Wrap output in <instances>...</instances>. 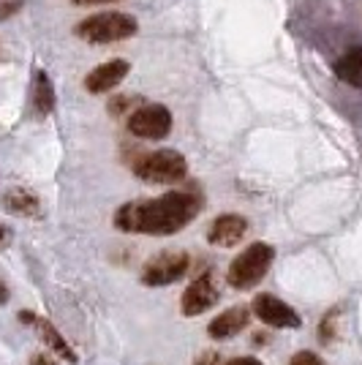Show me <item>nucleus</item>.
I'll return each mask as SVG.
<instances>
[{
    "label": "nucleus",
    "instance_id": "nucleus-9",
    "mask_svg": "<svg viewBox=\"0 0 362 365\" xmlns=\"http://www.w3.org/2000/svg\"><path fill=\"white\" fill-rule=\"evenodd\" d=\"M215 303H218V289H215L210 275H202L194 284H188V289L182 292L180 297V308L185 317H199Z\"/></svg>",
    "mask_w": 362,
    "mask_h": 365
},
{
    "label": "nucleus",
    "instance_id": "nucleus-18",
    "mask_svg": "<svg viewBox=\"0 0 362 365\" xmlns=\"http://www.w3.org/2000/svg\"><path fill=\"white\" fill-rule=\"evenodd\" d=\"M332 319H335V314H330V317L324 319V324L319 327V333H321V338H324V341H330V338H332Z\"/></svg>",
    "mask_w": 362,
    "mask_h": 365
},
{
    "label": "nucleus",
    "instance_id": "nucleus-13",
    "mask_svg": "<svg viewBox=\"0 0 362 365\" xmlns=\"http://www.w3.org/2000/svg\"><path fill=\"white\" fill-rule=\"evenodd\" d=\"M33 109L41 118H46L55 109V88H52V82H49V76L44 71H38L36 82H33Z\"/></svg>",
    "mask_w": 362,
    "mask_h": 365
},
{
    "label": "nucleus",
    "instance_id": "nucleus-24",
    "mask_svg": "<svg viewBox=\"0 0 362 365\" xmlns=\"http://www.w3.org/2000/svg\"><path fill=\"white\" fill-rule=\"evenodd\" d=\"M9 303V287L0 281V305H6Z\"/></svg>",
    "mask_w": 362,
    "mask_h": 365
},
{
    "label": "nucleus",
    "instance_id": "nucleus-14",
    "mask_svg": "<svg viewBox=\"0 0 362 365\" xmlns=\"http://www.w3.org/2000/svg\"><path fill=\"white\" fill-rule=\"evenodd\" d=\"M3 205H6V210H9V213H16V215H36L38 213V197L31 194L28 188H11V191H6Z\"/></svg>",
    "mask_w": 362,
    "mask_h": 365
},
{
    "label": "nucleus",
    "instance_id": "nucleus-2",
    "mask_svg": "<svg viewBox=\"0 0 362 365\" xmlns=\"http://www.w3.org/2000/svg\"><path fill=\"white\" fill-rule=\"evenodd\" d=\"M136 33V19L123 11H104V14H93L82 19L76 25V36L85 38L88 44H112L131 38Z\"/></svg>",
    "mask_w": 362,
    "mask_h": 365
},
{
    "label": "nucleus",
    "instance_id": "nucleus-4",
    "mask_svg": "<svg viewBox=\"0 0 362 365\" xmlns=\"http://www.w3.org/2000/svg\"><path fill=\"white\" fill-rule=\"evenodd\" d=\"M134 172L145 182H180L188 175V161L177 150H155L142 155L134 164Z\"/></svg>",
    "mask_w": 362,
    "mask_h": 365
},
{
    "label": "nucleus",
    "instance_id": "nucleus-8",
    "mask_svg": "<svg viewBox=\"0 0 362 365\" xmlns=\"http://www.w3.org/2000/svg\"><path fill=\"white\" fill-rule=\"evenodd\" d=\"M128 71H131V66H128V61H123V58L101 63V66H95L90 74L85 76V88H88V93H93V96L115 91L123 79L128 76Z\"/></svg>",
    "mask_w": 362,
    "mask_h": 365
},
{
    "label": "nucleus",
    "instance_id": "nucleus-23",
    "mask_svg": "<svg viewBox=\"0 0 362 365\" xmlns=\"http://www.w3.org/2000/svg\"><path fill=\"white\" fill-rule=\"evenodd\" d=\"M9 240H11V232L0 224V248H6V245H9Z\"/></svg>",
    "mask_w": 362,
    "mask_h": 365
},
{
    "label": "nucleus",
    "instance_id": "nucleus-12",
    "mask_svg": "<svg viewBox=\"0 0 362 365\" xmlns=\"http://www.w3.org/2000/svg\"><path fill=\"white\" fill-rule=\"evenodd\" d=\"M31 324H33V327H38V333H41V338H44V344L49 346V349L58 351L63 360H68V363H76L74 349L66 344V338L58 333V327H55V324H49L46 319H38V317H33Z\"/></svg>",
    "mask_w": 362,
    "mask_h": 365
},
{
    "label": "nucleus",
    "instance_id": "nucleus-22",
    "mask_svg": "<svg viewBox=\"0 0 362 365\" xmlns=\"http://www.w3.org/2000/svg\"><path fill=\"white\" fill-rule=\"evenodd\" d=\"M227 365H262V363H259L257 357H237V360H232Z\"/></svg>",
    "mask_w": 362,
    "mask_h": 365
},
{
    "label": "nucleus",
    "instance_id": "nucleus-1",
    "mask_svg": "<svg viewBox=\"0 0 362 365\" xmlns=\"http://www.w3.org/2000/svg\"><path fill=\"white\" fill-rule=\"evenodd\" d=\"M202 210L197 194L188 191H169L164 197L128 202L115 213V227L120 232L136 235H175L188 227Z\"/></svg>",
    "mask_w": 362,
    "mask_h": 365
},
{
    "label": "nucleus",
    "instance_id": "nucleus-16",
    "mask_svg": "<svg viewBox=\"0 0 362 365\" xmlns=\"http://www.w3.org/2000/svg\"><path fill=\"white\" fill-rule=\"evenodd\" d=\"M291 365H324L319 360L314 351H297L294 357H291Z\"/></svg>",
    "mask_w": 362,
    "mask_h": 365
},
{
    "label": "nucleus",
    "instance_id": "nucleus-6",
    "mask_svg": "<svg viewBox=\"0 0 362 365\" xmlns=\"http://www.w3.org/2000/svg\"><path fill=\"white\" fill-rule=\"evenodd\" d=\"M128 131L139 139H164L172 131V112L164 104L139 107L128 118Z\"/></svg>",
    "mask_w": 362,
    "mask_h": 365
},
{
    "label": "nucleus",
    "instance_id": "nucleus-20",
    "mask_svg": "<svg viewBox=\"0 0 362 365\" xmlns=\"http://www.w3.org/2000/svg\"><path fill=\"white\" fill-rule=\"evenodd\" d=\"M16 9H19V0H14V3H9V6H3V9H0V19H6L9 14H14Z\"/></svg>",
    "mask_w": 362,
    "mask_h": 365
},
{
    "label": "nucleus",
    "instance_id": "nucleus-10",
    "mask_svg": "<svg viewBox=\"0 0 362 365\" xmlns=\"http://www.w3.org/2000/svg\"><path fill=\"white\" fill-rule=\"evenodd\" d=\"M245 232H248V221L242 215L224 213L212 221L210 232H207V240L212 245H218V248H232V245H237L245 237Z\"/></svg>",
    "mask_w": 362,
    "mask_h": 365
},
{
    "label": "nucleus",
    "instance_id": "nucleus-5",
    "mask_svg": "<svg viewBox=\"0 0 362 365\" xmlns=\"http://www.w3.org/2000/svg\"><path fill=\"white\" fill-rule=\"evenodd\" d=\"M191 259L182 251H169V254H158L155 259H150L142 270V281L148 287H169L175 281H180L182 275L188 273Z\"/></svg>",
    "mask_w": 362,
    "mask_h": 365
},
{
    "label": "nucleus",
    "instance_id": "nucleus-15",
    "mask_svg": "<svg viewBox=\"0 0 362 365\" xmlns=\"http://www.w3.org/2000/svg\"><path fill=\"white\" fill-rule=\"evenodd\" d=\"M335 74L351 88H362V49H351L335 63Z\"/></svg>",
    "mask_w": 362,
    "mask_h": 365
},
{
    "label": "nucleus",
    "instance_id": "nucleus-19",
    "mask_svg": "<svg viewBox=\"0 0 362 365\" xmlns=\"http://www.w3.org/2000/svg\"><path fill=\"white\" fill-rule=\"evenodd\" d=\"M31 365H58L49 354H33L31 357Z\"/></svg>",
    "mask_w": 362,
    "mask_h": 365
},
{
    "label": "nucleus",
    "instance_id": "nucleus-21",
    "mask_svg": "<svg viewBox=\"0 0 362 365\" xmlns=\"http://www.w3.org/2000/svg\"><path fill=\"white\" fill-rule=\"evenodd\" d=\"M74 6H101V3H118V0H71Z\"/></svg>",
    "mask_w": 362,
    "mask_h": 365
},
{
    "label": "nucleus",
    "instance_id": "nucleus-7",
    "mask_svg": "<svg viewBox=\"0 0 362 365\" xmlns=\"http://www.w3.org/2000/svg\"><path fill=\"white\" fill-rule=\"evenodd\" d=\"M254 314H257L259 319L264 322V324H270V327H300L302 319L297 317V311L286 305L284 300H278V297H272V294H259L257 300H254Z\"/></svg>",
    "mask_w": 362,
    "mask_h": 365
},
{
    "label": "nucleus",
    "instance_id": "nucleus-17",
    "mask_svg": "<svg viewBox=\"0 0 362 365\" xmlns=\"http://www.w3.org/2000/svg\"><path fill=\"white\" fill-rule=\"evenodd\" d=\"M197 365H221V354H215V351H202L197 357Z\"/></svg>",
    "mask_w": 362,
    "mask_h": 365
},
{
    "label": "nucleus",
    "instance_id": "nucleus-11",
    "mask_svg": "<svg viewBox=\"0 0 362 365\" xmlns=\"http://www.w3.org/2000/svg\"><path fill=\"white\" fill-rule=\"evenodd\" d=\"M248 319H251L248 308H245V305H234V308L218 314V317L210 322L207 333H210V338H215V341H227V338L237 335L240 330H245V327H248Z\"/></svg>",
    "mask_w": 362,
    "mask_h": 365
},
{
    "label": "nucleus",
    "instance_id": "nucleus-3",
    "mask_svg": "<svg viewBox=\"0 0 362 365\" xmlns=\"http://www.w3.org/2000/svg\"><path fill=\"white\" fill-rule=\"evenodd\" d=\"M272 259H275V248L267 243H254L242 251L240 257L232 262L229 267V284L234 289H254L257 284H262V278L270 270Z\"/></svg>",
    "mask_w": 362,
    "mask_h": 365
}]
</instances>
